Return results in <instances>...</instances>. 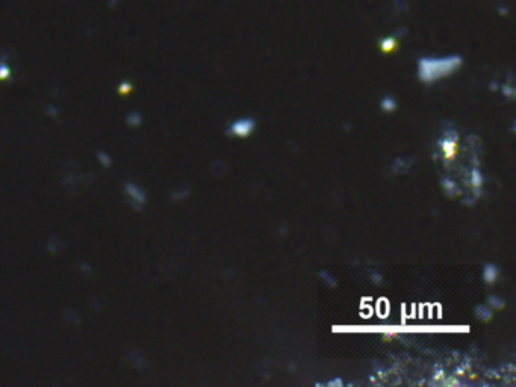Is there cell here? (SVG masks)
I'll use <instances>...</instances> for the list:
<instances>
[{
    "mask_svg": "<svg viewBox=\"0 0 516 387\" xmlns=\"http://www.w3.org/2000/svg\"><path fill=\"white\" fill-rule=\"evenodd\" d=\"M459 65V57H445V59H423L419 62V77L424 82H433L444 76L451 74Z\"/></svg>",
    "mask_w": 516,
    "mask_h": 387,
    "instance_id": "cell-1",
    "label": "cell"
},
{
    "mask_svg": "<svg viewBox=\"0 0 516 387\" xmlns=\"http://www.w3.org/2000/svg\"><path fill=\"white\" fill-rule=\"evenodd\" d=\"M439 145H441V150H442V154L444 158L447 161H451L456 158L457 154V150H459V144H457V135L454 137V135H447V137L439 142Z\"/></svg>",
    "mask_w": 516,
    "mask_h": 387,
    "instance_id": "cell-3",
    "label": "cell"
},
{
    "mask_svg": "<svg viewBox=\"0 0 516 387\" xmlns=\"http://www.w3.org/2000/svg\"><path fill=\"white\" fill-rule=\"evenodd\" d=\"M498 276H500V271L498 268H496L495 265L492 263H487L483 269V278L487 284H493L496 280H498Z\"/></svg>",
    "mask_w": 516,
    "mask_h": 387,
    "instance_id": "cell-5",
    "label": "cell"
},
{
    "mask_svg": "<svg viewBox=\"0 0 516 387\" xmlns=\"http://www.w3.org/2000/svg\"><path fill=\"white\" fill-rule=\"evenodd\" d=\"M256 127V123L250 118H242V120H236L232 123V126L229 127V133L233 135V137L238 138H247L250 137Z\"/></svg>",
    "mask_w": 516,
    "mask_h": 387,
    "instance_id": "cell-2",
    "label": "cell"
},
{
    "mask_svg": "<svg viewBox=\"0 0 516 387\" xmlns=\"http://www.w3.org/2000/svg\"><path fill=\"white\" fill-rule=\"evenodd\" d=\"M442 186H444V189L450 194V195H453V194L456 192V183L451 182V180H448V179H444V180H442Z\"/></svg>",
    "mask_w": 516,
    "mask_h": 387,
    "instance_id": "cell-9",
    "label": "cell"
},
{
    "mask_svg": "<svg viewBox=\"0 0 516 387\" xmlns=\"http://www.w3.org/2000/svg\"><path fill=\"white\" fill-rule=\"evenodd\" d=\"M371 281L375 283V284H381V283H383V276L374 271V273H371Z\"/></svg>",
    "mask_w": 516,
    "mask_h": 387,
    "instance_id": "cell-11",
    "label": "cell"
},
{
    "mask_svg": "<svg viewBox=\"0 0 516 387\" xmlns=\"http://www.w3.org/2000/svg\"><path fill=\"white\" fill-rule=\"evenodd\" d=\"M395 102L394 100H391V99H385L383 102H381V108H383L385 111H388V112H391V111H394L395 109Z\"/></svg>",
    "mask_w": 516,
    "mask_h": 387,
    "instance_id": "cell-10",
    "label": "cell"
},
{
    "mask_svg": "<svg viewBox=\"0 0 516 387\" xmlns=\"http://www.w3.org/2000/svg\"><path fill=\"white\" fill-rule=\"evenodd\" d=\"M97 156H99V161H100V162H102L105 166H109V165H111V162H112V161H111V158L108 156V154H105V153H99Z\"/></svg>",
    "mask_w": 516,
    "mask_h": 387,
    "instance_id": "cell-12",
    "label": "cell"
},
{
    "mask_svg": "<svg viewBox=\"0 0 516 387\" xmlns=\"http://www.w3.org/2000/svg\"><path fill=\"white\" fill-rule=\"evenodd\" d=\"M475 315L480 321H485V322L492 319V310L487 305H477L475 307Z\"/></svg>",
    "mask_w": 516,
    "mask_h": 387,
    "instance_id": "cell-6",
    "label": "cell"
},
{
    "mask_svg": "<svg viewBox=\"0 0 516 387\" xmlns=\"http://www.w3.org/2000/svg\"><path fill=\"white\" fill-rule=\"evenodd\" d=\"M126 192H127V195H129L130 198L135 200L137 204H144V203H145V194H144V191L140 189L137 185L127 183V185H126Z\"/></svg>",
    "mask_w": 516,
    "mask_h": 387,
    "instance_id": "cell-4",
    "label": "cell"
},
{
    "mask_svg": "<svg viewBox=\"0 0 516 387\" xmlns=\"http://www.w3.org/2000/svg\"><path fill=\"white\" fill-rule=\"evenodd\" d=\"M487 301H489V305H490L492 308H495V310H501V308L504 307V304H506L503 298L496 297V295H490V297L487 298Z\"/></svg>",
    "mask_w": 516,
    "mask_h": 387,
    "instance_id": "cell-8",
    "label": "cell"
},
{
    "mask_svg": "<svg viewBox=\"0 0 516 387\" xmlns=\"http://www.w3.org/2000/svg\"><path fill=\"white\" fill-rule=\"evenodd\" d=\"M471 182H472V186L475 189H479L483 185V176H482V172L479 169H472L471 171Z\"/></svg>",
    "mask_w": 516,
    "mask_h": 387,
    "instance_id": "cell-7",
    "label": "cell"
}]
</instances>
